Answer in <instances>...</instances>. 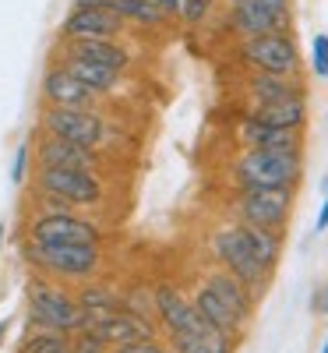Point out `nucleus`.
<instances>
[{"instance_id": "412c9836", "label": "nucleus", "mask_w": 328, "mask_h": 353, "mask_svg": "<svg viewBox=\"0 0 328 353\" xmlns=\"http://www.w3.org/2000/svg\"><path fill=\"white\" fill-rule=\"evenodd\" d=\"M244 113L258 117L261 124L283 128V131H307V121H311V96H289V99H276V103L247 106Z\"/></svg>"}, {"instance_id": "0eeeda50", "label": "nucleus", "mask_w": 328, "mask_h": 353, "mask_svg": "<svg viewBox=\"0 0 328 353\" xmlns=\"http://www.w3.org/2000/svg\"><path fill=\"white\" fill-rule=\"evenodd\" d=\"M233 61L244 71H268V74H304V53L296 43V32H268L254 39H236L233 43Z\"/></svg>"}, {"instance_id": "7ed1b4c3", "label": "nucleus", "mask_w": 328, "mask_h": 353, "mask_svg": "<svg viewBox=\"0 0 328 353\" xmlns=\"http://www.w3.org/2000/svg\"><path fill=\"white\" fill-rule=\"evenodd\" d=\"M226 176L233 188H300L304 152H272V149H240Z\"/></svg>"}, {"instance_id": "473e14b6", "label": "nucleus", "mask_w": 328, "mask_h": 353, "mask_svg": "<svg viewBox=\"0 0 328 353\" xmlns=\"http://www.w3.org/2000/svg\"><path fill=\"white\" fill-rule=\"evenodd\" d=\"M311 311H314L318 318L328 314V279H325L321 286H314V293H311Z\"/></svg>"}, {"instance_id": "bb28decb", "label": "nucleus", "mask_w": 328, "mask_h": 353, "mask_svg": "<svg viewBox=\"0 0 328 353\" xmlns=\"http://www.w3.org/2000/svg\"><path fill=\"white\" fill-rule=\"evenodd\" d=\"M71 336L68 332H57V329H32L21 343H18V353H53V350H61L68 346Z\"/></svg>"}, {"instance_id": "b1692460", "label": "nucleus", "mask_w": 328, "mask_h": 353, "mask_svg": "<svg viewBox=\"0 0 328 353\" xmlns=\"http://www.w3.org/2000/svg\"><path fill=\"white\" fill-rule=\"evenodd\" d=\"M166 343L173 346V353H236V346L229 336L216 332L212 325L194 329V332H181V336H166Z\"/></svg>"}, {"instance_id": "79ce46f5", "label": "nucleus", "mask_w": 328, "mask_h": 353, "mask_svg": "<svg viewBox=\"0 0 328 353\" xmlns=\"http://www.w3.org/2000/svg\"><path fill=\"white\" fill-rule=\"evenodd\" d=\"M226 4H229V0H226Z\"/></svg>"}, {"instance_id": "20e7f679", "label": "nucleus", "mask_w": 328, "mask_h": 353, "mask_svg": "<svg viewBox=\"0 0 328 353\" xmlns=\"http://www.w3.org/2000/svg\"><path fill=\"white\" fill-rule=\"evenodd\" d=\"M208 258H212V265L226 269L233 279H240L258 301L268 293V286H272V272H265L258 265V258L251 254V244L244 237V226L236 219H226L208 233Z\"/></svg>"}, {"instance_id": "4c0bfd02", "label": "nucleus", "mask_w": 328, "mask_h": 353, "mask_svg": "<svg viewBox=\"0 0 328 353\" xmlns=\"http://www.w3.org/2000/svg\"><path fill=\"white\" fill-rule=\"evenodd\" d=\"M11 329V321H0V343H4V332Z\"/></svg>"}, {"instance_id": "393cba45", "label": "nucleus", "mask_w": 328, "mask_h": 353, "mask_svg": "<svg viewBox=\"0 0 328 353\" xmlns=\"http://www.w3.org/2000/svg\"><path fill=\"white\" fill-rule=\"evenodd\" d=\"M240 226H244V237H247L251 254L258 258V265H261L265 272H272V276H276L279 261H283V237H286V233L261 230V226H247V223H240Z\"/></svg>"}, {"instance_id": "4be33fe9", "label": "nucleus", "mask_w": 328, "mask_h": 353, "mask_svg": "<svg viewBox=\"0 0 328 353\" xmlns=\"http://www.w3.org/2000/svg\"><path fill=\"white\" fill-rule=\"evenodd\" d=\"M53 61H61L88 92H96L99 99H110L124 88V74L113 71V68H103V64H92V61H78V57H53Z\"/></svg>"}, {"instance_id": "9d476101", "label": "nucleus", "mask_w": 328, "mask_h": 353, "mask_svg": "<svg viewBox=\"0 0 328 353\" xmlns=\"http://www.w3.org/2000/svg\"><path fill=\"white\" fill-rule=\"evenodd\" d=\"M223 25L233 39H254V36H268V32H296V14L289 11H268L254 0H233L226 4Z\"/></svg>"}, {"instance_id": "dca6fc26", "label": "nucleus", "mask_w": 328, "mask_h": 353, "mask_svg": "<svg viewBox=\"0 0 328 353\" xmlns=\"http://www.w3.org/2000/svg\"><path fill=\"white\" fill-rule=\"evenodd\" d=\"M92 336H99L110 350L113 346H127V343H141V339H159V325L156 318H145V314H134V311H113L99 321H92V325H85Z\"/></svg>"}, {"instance_id": "5701e85b", "label": "nucleus", "mask_w": 328, "mask_h": 353, "mask_svg": "<svg viewBox=\"0 0 328 353\" xmlns=\"http://www.w3.org/2000/svg\"><path fill=\"white\" fill-rule=\"evenodd\" d=\"M74 297H78V307L85 314V325H92V321L121 311V290L110 286L106 279H88V283H78L74 286Z\"/></svg>"}, {"instance_id": "ea45409f", "label": "nucleus", "mask_w": 328, "mask_h": 353, "mask_svg": "<svg viewBox=\"0 0 328 353\" xmlns=\"http://www.w3.org/2000/svg\"><path fill=\"white\" fill-rule=\"evenodd\" d=\"M0 248H4V223H0Z\"/></svg>"}, {"instance_id": "a19ab883", "label": "nucleus", "mask_w": 328, "mask_h": 353, "mask_svg": "<svg viewBox=\"0 0 328 353\" xmlns=\"http://www.w3.org/2000/svg\"><path fill=\"white\" fill-rule=\"evenodd\" d=\"M321 353H328V339H325V346H321Z\"/></svg>"}, {"instance_id": "58836bf2", "label": "nucleus", "mask_w": 328, "mask_h": 353, "mask_svg": "<svg viewBox=\"0 0 328 353\" xmlns=\"http://www.w3.org/2000/svg\"><path fill=\"white\" fill-rule=\"evenodd\" d=\"M53 353H71V343H68V346H61V350H53Z\"/></svg>"}, {"instance_id": "72a5a7b5", "label": "nucleus", "mask_w": 328, "mask_h": 353, "mask_svg": "<svg viewBox=\"0 0 328 353\" xmlns=\"http://www.w3.org/2000/svg\"><path fill=\"white\" fill-rule=\"evenodd\" d=\"M156 4H159V11L170 21H181V4H184V0H156Z\"/></svg>"}, {"instance_id": "2f4dec72", "label": "nucleus", "mask_w": 328, "mask_h": 353, "mask_svg": "<svg viewBox=\"0 0 328 353\" xmlns=\"http://www.w3.org/2000/svg\"><path fill=\"white\" fill-rule=\"evenodd\" d=\"M110 353H173V346L159 336V339H141V343H127V346H113Z\"/></svg>"}, {"instance_id": "ddd939ff", "label": "nucleus", "mask_w": 328, "mask_h": 353, "mask_svg": "<svg viewBox=\"0 0 328 353\" xmlns=\"http://www.w3.org/2000/svg\"><path fill=\"white\" fill-rule=\"evenodd\" d=\"M131 28L113 8H71L57 28V39H124Z\"/></svg>"}, {"instance_id": "423d86ee", "label": "nucleus", "mask_w": 328, "mask_h": 353, "mask_svg": "<svg viewBox=\"0 0 328 353\" xmlns=\"http://www.w3.org/2000/svg\"><path fill=\"white\" fill-rule=\"evenodd\" d=\"M25 241H32V244H106V230L81 209H28Z\"/></svg>"}, {"instance_id": "2eb2a0df", "label": "nucleus", "mask_w": 328, "mask_h": 353, "mask_svg": "<svg viewBox=\"0 0 328 353\" xmlns=\"http://www.w3.org/2000/svg\"><path fill=\"white\" fill-rule=\"evenodd\" d=\"M233 141L240 149H272V152H304V131H283L272 124H261L258 117L240 113V121L233 124Z\"/></svg>"}, {"instance_id": "f8f14e48", "label": "nucleus", "mask_w": 328, "mask_h": 353, "mask_svg": "<svg viewBox=\"0 0 328 353\" xmlns=\"http://www.w3.org/2000/svg\"><path fill=\"white\" fill-rule=\"evenodd\" d=\"M32 156H36V166H68V170H92V173L106 170V152L103 149H88V145L64 141V138L46 134L39 128L32 131Z\"/></svg>"}, {"instance_id": "a878e982", "label": "nucleus", "mask_w": 328, "mask_h": 353, "mask_svg": "<svg viewBox=\"0 0 328 353\" xmlns=\"http://www.w3.org/2000/svg\"><path fill=\"white\" fill-rule=\"evenodd\" d=\"M113 11L124 18L127 28H148V32H159V28L173 25L156 0H113Z\"/></svg>"}, {"instance_id": "7c9ffc66", "label": "nucleus", "mask_w": 328, "mask_h": 353, "mask_svg": "<svg viewBox=\"0 0 328 353\" xmlns=\"http://www.w3.org/2000/svg\"><path fill=\"white\" fill-rule=\"evenodd\" d=\"M71 353H110V346L99 336H92L88 329H81V332L71 336Z\"/></svg>"}, {"instance_id": "f3484780", "label": "nucleus", "mask_w": 328, "mask_h": 353, "mask_svg": "<svg viewBox=\"0 0 328 353\" xmlns=\"http://www.w3.org/2000/svg\"><path fill=\"white\" fill-rule=\"evenodd\" d=\"M39 96L46 106H99L103 99L96 92H88V88L61 64L50 57V64L43 71V81H39Z\"/></svg>"}, {"instance_id": "f257e3e1", "label": "nucleus", "mask_w": 328, "mask_h": 353, "mask_svg": "<svg viewBox=\"0 0 328 353\" xmlns=\"http://www.w3.org/2000/svg\"><path fill=\"white\" fill-rule=\"evenodd\" d=\"M21 265L28 272H39L50 279H61L68 286L99 279L106 269L103 244H32L21 237Z\"/></svg>"}, {"instance_id": "aec40b11", "label": "nucleus", "mask_w": 328, "mask_h": 353, "mask_svg": "<svg viewBox=\"0 0 328 353\" xmlns=\"http://www.w3.org/2000/svg\"><path fill=\"white\" fill-rule=\"evenodd\" d=\"M191 301H194V307H198V314L205 318V325H212L216 332H223V336H229L233 343H240L244 339V332H247V321H240L236 318L212 290H208L201 279L194 283V290H191Z\"/></svg>"}, {"instance_id": "4468645a", "label": "nucleus", "mask_w": 328, "mask_h": 353, "mask_svg": "<svg viewBox=\"0 0 328 353\" xmlns=\"http://www.w3.org/2000/svg\"><path fill=\"white\" fill-rule=\"evenodd\" d=\"M53 57H78V61H92L121 74H127L134 64V53L124 39H57Z\"/></svg>"}, {"instance_id": "c756f323", "label": "nucleus", "mask_w": 328, "mask_h": 353, "mask_svg": "<svg viewBox=\"0 0 328 353\" xmlns=\"http://www.w3.org/2000/svg\"><path fill=\"white\" fill-rule=\"evenodd\" d=\"M311 74L318 81L328 78V32H318L311 39Z\"/></svg>"}, {"instance_id": "6e6552de", "label": "nucleus", "mask_w": 328, "mask_h": 353, "mask_svg": "<svg viewBox=\"0 0 328 353\" xmlns=\"http://www.w3.org/2000/svg\"><path fill=\"white\" fill-rule=\"evenodd\" d=\"M296 209V188H233L229 219L286 233Z\"/></svg>"}, {"instance_id": "1a4fd4ad", "label": "nucleus", "mask_w": 328, "mask_h": 353, "mask_svg": "<svg viewBox=\"0 0 328 353\" xmlns=\"http://www.w3.org/2000/svg\"><path fill=\"white\" fill-rule=\"evenodd\" d=\"M36 128L74 145H88V149H106L113 141V124L99 113V106H46L43 103Z\"/></svg>"}, {"instance_id": "39448f33", "label": "nucleus", "mask_w": 328, "mask_h": 353, "mask_svg": "<svg viewBox=\"0 0 328 353\" xmlns=\"http://www.w3.org/2000/svg\"><path fill=\"white\" fill-rule=\"evenodd\" d=\"M32 194H50L61 198L68 209H81V212H96L106 205L110 191L103 173L92 170H68V166H36L28 176Z\"/></svg>"}, {"instance_id": "cd10ccee", "label": "nucleus", "mask_w": 328, "mask_h": 353, "mask_svg": "<svg viewBox=\"0 0 328 353\" xmlns=\"http://www.w3.org/2000/svg\"><path fill=\"white\" fill-rule=\"evenodd\" d=\"M36 170V156H32V138L21 141L18 149H14V159H11V188H25L28 184V176H32Z\"/></svg>"}, {"instance_id": "9b49d317", "label": "nucleus", "mask_w": 328, "mask_h": 353, "mask_svg": "<svg viewBox=\"0 0 328 353\" xmlns=\"http://www.w3.org/2000/svg\"><path fill=\"white\" fill-rule=\"evenodd\" d=\"M152 307H156V325L166 336H181V332H194V329H205V318L198 314L191 293H184L176 283L163 279L152 286Z\"/></svg>"}, {"instance_id": "c85d7f7f", "label": "nucleus", "mask_w": 328, "mask_h": 353, "mask_svg": "<svg viewBox=\"0 0 328 353\" xmlns=\"http://www.w3.org/2000/svg\"><path fill=\"white\" fill-rule=\"evenodd\" d=\"M216 11V0H184L181 4V21L187 28H201Z\"/></svg>"}, {"instance_id": "c9c22d12", "label": "nucleus", "mask_w": 328, "mask_h": 353, "mask_svg": "<svg viewBox=\"0 0 328 353\" xmlns=\"http://www.w3.org/2000/svg\"><path fill=\"white\" fill-rule=\"evenodd\" d=\"M229 4H233V0H229ZM254 4H261V8H268V11H289L293 0H254Z\"/></svg>"}, {"instance_id": "6ab92c4d", "label": "nucleus", "mask_w": 328, "mask_h": 353, "mask_svg": "<svg viewBox=\"0 0 328 353\" xmlns=\"http://www.w3.org/2000/svg\"><path fill=\"white\" fill-rule=\"evenodd\" d=\"M201 283L208 286V290H212L216 293V297L236 314V318H240V321H247V325H251V321H254V311H258V297H254V293L240 283V279H233L226 269H219V265H212V269H205L201 272Z\"/></svg>"}, {"instance_id": "f03ea898", "label": "nucleus", "mask_w": 328, "mask_h": 353, "mask_svg": "<svg viewBox=\"0 0 328 353\" xmlns=\"http://www.w3.org/2000/svg\"><path fill=\"white\" fill-rule=\"evenodd\" d=\"M25 314H28V329H57L68 336L85 329V314L78 307L74 286L39 272H28L25 279Z\"/></svg>"}, {"instance_id": "a211bd4d", "label": "nucleus", "mask_w": 328, "mask_h": 353, "mask_svg": "<svg viewBox=\"0 0 328 353\" xmlns=\"http://www.w3.org/2000/svg\"><path fill=\"white\" fill-rule=\"evenodd\" d=\"M289 96H311L304 74L300 78L268 74V71H247L244 74V99H247V106L276 103V99H289Z\"/></svg>"}, {"instance_id": "e433bc0d", "label": "nucleus", "mask_w": 328, "mask_h": 353, "mask_svg": "<svg viewBox=\"0 0 328 353\" xmlns=\"http://www.w3.org/2000/svg\"><path fill=\"white\" fill-rule=\"evenodd\" d=\"M71 8H113V0H71Z\"/></svg>"}, {"instance_id": "f704fd0d", "label": "nucleus", "mask_w": 328, "mask_h": 353, "mask_svg": "<svg viewBox=\"0 0 328 353\" xmlns=\"http://www.w3.org/2000/svg\"><path fill=\"white\" fill-rule=\"evenodd\" d=\"M328 230V188H325V201L318 209V223H314V233H325Z\"/></svg>"}]
</instances>
